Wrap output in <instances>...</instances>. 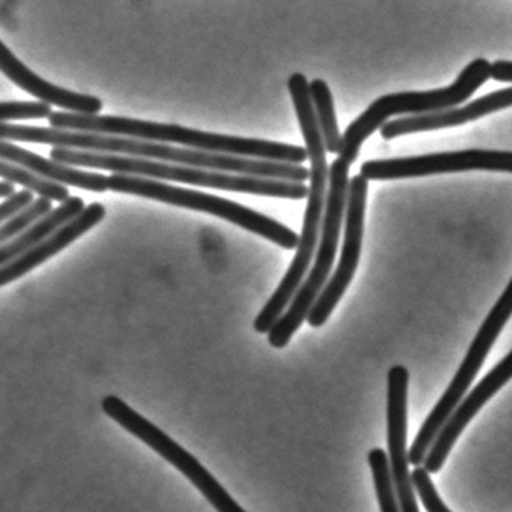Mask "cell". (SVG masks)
Instances as JSON below:
<instances>
[{"mask_svg": "<svg viewBox=\"0 0 512 512\" xmlns=\"http://www.w3.org/2000/svg\"><path fill=\"white\" fill-rule=\"evenodd\" d=\"M2 140L13 142L44 143L55 148L77 149V151L100 152V154L130 155L142 160H157L160 163L181 164L199 167L214 172L236 173V175L257 176V178L278 179V181L304 184L310 178V170L298 164L272 163V161L251 160L233 155L212 154L196 149L173 148L163 143L128 137L103 136V134L74 133L55 128L28 127V125L0 124Z\"/></svg>", "mask_w": 512, "mask_h": 512, "instance_id": "1", "label": "cell"}, {"mask_svg": "<svg viewBox=\"0 0 512 512\" xmlns=\"http://www.w3.org/2000/svg\"><path fill=\"white\" fill-rule=\"evenodd\" d=\"M287 85H289L296 116L301 125L305 145H307L308 158L311 161L310 187H308L304 226H302L295 259L274 295L269 298L259 316L254 320V329L259 334H269L275 323L283 316L284 310L292 304L298 290L301 289L302 283H304L302 280L307 274L308 266L316 254L317 244L320 241L319 232H322L326 199H328L326 184L329 182V167L326 163L325 143H323L313 101H311L310 83L307 82L304 74L295 73L290 77Z\"/></svg>", "mask_w": 512, "mask_h": 512, "instance_id": "2", "label": "cell"}, {"mask_svg": "<svg viewBox=\"0 0 512 512\" xmlns=\"http://www.w3.org/2000/svg\"><path fill=\"white\" fill-rule=\"evenodd\" d=\"M50 125L55 130L80 131L103 136L128 137L155 143H179L196 151L233 155L272 163L298 164L308 158L307 149L268 140L245 139L191 130L181 125L158 124L122 116H86L70 112H53Z\"/></svg>", "mask_w": 512, "mask_h": 512, "instance_id": "3", "label": "cell"}, {"mask_svg": "<svg viewBox=\"0 0 512 512\" xmlns=\"http://www.w3.org/2000/svg\"><path fill=\"white\" fill-rule=\"evenodd\" d=\"M50 157L53 161L67 164V166L95 167V169L110 170L118 175L164 179V181L184 182L197 187L218 188V190L235 191V193L281 197V199L298 200L308 197V187L299 182L232 175V173L214 172V170L199 169V167L100 154V152L77 151V149L53 148L50 151Z\"/></svg>", "mask_w": 512, "mask_h": 512, "instance_id": "4", "label": "cell"}, {"mask_svg": "<svg viewBox=\"0 0 512 512\" xmlns=\"http://www.w3.org/2000/svg\"><path fill=\"white\" fill-rule=\"evenodd\" d=\"M349 167L350 164L341 158L335 160L329 167L328 199H326L325 217H323L316 259L310 274L293 298L292 304L269 331L268 341L275 349H283L289 344L295 332L307 320L311 308L328 284L329 274L337 254L338 241H340L344 209L347 208V197H349Z\"/></svg>", "mask_w": 512, "mask_h": 512, "instance_id": "5", "label": "cell"}, {"mask_svg": "<svg viewBox=\"0 0 512 512\" xmlns=\"http://www.w3.org/2000/svg\"><path fill=\"white\" fill-rule=\"evenodd\" d=\"M490 74L491 65L485 59H476L461 71L454 85L448 88L428 92H401L379 98L347 127L340 152L341 160L347 164L355 163L362 143L379 127L382 128L391 116L404 113L419 116L455 109L491 79Z\"/></svg>", "mask_w": 512, "mask_h": 512, "instance_id": "6", "label": "cell"}, {"mask_svg": "<svg viewBox=\"0 0 512 512\" xmlns=\"http://www.w3.org/2000/svg\"><path fill=\"white\" fill-rule=\"evenodd\" d=\"M109 179L110 190L116 191V193L134 194V196L158 200V202L193 209V211L208 212V214L230 221L248 232L263 236L268 241L280 245L281 248H286V250L298 248L299 236L292 229L278 223L274 218L266 217V215L232 202V200L200 193V191L187 190V188L173 187V185L140 178V176L113 173Z\"/></svg>", "mask_w": 512, "mask_h": 512, "instance_id": "7", "label": "cell"}, {"mask_svg": "<svg viewBox=\"0 0 512 512\" xmlns=\"http://www.w3.org/2000/svg\"><path fill=\"white\" fill-rule=\"evenodd\" d=\"M512 316V280L509 281L505 292L500 296L499 301L494 305L493 310L488 313L487 319L482 323L476 334L475 340L470 344L466 358L461 362L460 368L455 373L454 379L449 383L445 394L440 398L439 403L431 410L430 415L425 419L419 430L415 442L409 449V461L413 466L424 464L428 451L433 446L434 440L439 436L440 430L445 427L446 422L451 418L467 389L475 380L476 374L481 370L485 358L490 353L494 341L502 332L503 326Z\"/></svg>", "mask_w": 512, "mask_h": 512, "instance_id": "8", "label": "cell"}, {"mask_svg": "<svg viewBox=\"0 0 512 512\" xmlns=\"http://www.w3.org/2000/svg\"><path fill=\"white\" fill-rule=\"evenodd\" d=\"M101 407L109 418L118 422L128 433L142 440L152 451L157 452L160 457L175 466L179 472L184 473V476L190 479L191 484L218 512H247L193 454L182 448L169 434L164 433L145 416L136 412L133 407L128 406L124 400L116 395H107Z\"/></svg>", "mask_w": 512, "mask_h": 512, "instance_id": "9", "label": "cell"}, {"mask_svg": "<svg viewBox=\"0 0 512 512\" xmlns=\"http://www.w3.org/2000/svg\"><path fill=\"white\" fill-rule=\"evenodd\" d=\"M464 170L512 173V152L469 149V151L443 152V154L421 155V157L367 161L362 164L361 175L367 181H388V179L419 178V176L464 172Z\"/></svg>", "mask_w": 512, "mask_h": 512, "instance_id": "10", "label": "cell"}, {"mask_svg": "<svg viewBox=\"0 0 512 512\" xmlns=\"http://www.w3.org/2000/svg\"><path fill=\"white\" fill-rule=\"evenodd\" d=\"M368 181L362 175L350 179L349 197H347L346 229L341 250L340 263L331 280L317 298L316 304L308 314V325L320 328L325 325L332 311L343 298L349 284L355 277L361 257L362 236H364L365 206H367Z\"/></svg>", "mask_w": 512, "mask_h": 512, "instance_id": "11", "label": "cell"}, {"mask_svg": "<svg viewBox=\"0 0 512 512\" xmlns=\"http://www.w3.org/2000/svg\"><path fill=\"white\" fill-rule=\"evenodd\" d=\"M407 388L409 371L403 365H395L388 373V461L400 512H419L415 485L412 473L409 472V452L406 449Z\"/></svg>", "mask_w": 512, "mask_h": 512, "instance_id": "12", "label": "cell"}, {"mask_svg": "<svg viewBox=\"0 0 512 512\" xmlns=\"http://www.w3.org/2000/svg\"><path fill=\"white\" fill-rule=\"evenodd\" d=\"M512 379V350L476 385V388L461 401L460 406L452 413L445 427L440 430L424 461V469L428 473H437L443 467L452 446L457 442L464 428L481 407Z\"/></svg>", "mask_w": 512, "mask_h": 512, "instance_id": "13", "label": "cell"}, {"mask_svg": "<svg viewBox=\"0 0 512 512\" xmlns=\"http://www.w3.org/2000/svg\"><path fill=\"white\" fill-rule=\"evenodd\" d=\"M512 106V88L491 92L463 107L427 113V115L410 116L397 121L386 122L380 128L383 139L391 140L404 134L422 133V131L440 130V128L457 127L469 121L490 115L497 110Z\"/></svg>", "mask_w": 512, "mask_h": 512, "instance_id": "14", "label": "cell"}, {"mask_svg": "<svg viewBox=\"0 0 512 512\" xmlns=\"http://www.w3.org/2000/svg\"><path fill=\"white\" fill-rule=\"evenodd\" d=\"M0 70L20 89L40 98L43 103L53 104L77 115L97 116L103 103L91 95L76 94L61 86L52 85L29 70L4 43H0Z\"/></svg>", "mask_w": 512, "mask_h": 512, "instance_id": "15", "label": "cell"}, {"mask_svg": "<svg viewBox=\"0 0 512 512\" xmlns=\"http://www.w3.org/2000/svg\"><path fill=\"white\" fill-rule=\"evenodd\" d=\"M106 217V208L101 203L94 202L67 226L59 229L55 235L47 238L46 241L40 242L35 245L31 250L26 251L22 256L14 259L13 262L0 268V286H7L11 281L19 280L23 275L28 274L32 269L37 266L43 265L46 260L55 254L61 253L68 245L73 244L80 236L85 235L92 227L97 226L98 223Z\"/></svg>", "mask_w": 512, "mask_h": 512, "instance_id": "16", "label": "cell"}, {"mask_svg": "<svg viewBox=\"0 0 512 512\" xmlns=\"http://www.w3.org/2000/svg\"><path fill=\"white\" fill-rule=\"evenodd\" d=\"M0 157L4 161L25 167V169L50 179V181L58 182V184L73 185V187L92 191V193H104V191L110 190L109 176L86 172V170H79L76 167L58 163V161L47 160V158L34 154L28 149L20 148L8 140L0 142Z\"/></svg>", "mask_w": 512, "mask_h": 512, "instance_id": "17", "label": "cell"}, {"mask_svg": "<svg viewBox=\"0 0 512 512\" xmlns=\"http://www.w3.org/2000/svg\"><path fill=\"white\" fill-rule=\"evenodd\" d=\"M85 209V202L80 197H70L59 208L53 209L49 215L41 218L31 229L2 245L0 247V265H8L17 257L25 254L26 251L34 248L35 245L46 241L47 238L55 235L59 229L67 226L74 218L79 217Z\"/></svg>", "mask_w": 512, "mask_h": 512, "instance_id": "18", "label": "cell"}, {"mask_svg": "<svg viewBox=\"0 0 512 512\" xmlns=\"http://www.w3.org/2000/svg\"><path fill=\"white\" fill-rule=\"evenodd\" d=\"M310 95L326 152L340 155L341 148H343V137L338 130L334 100H332L329 86L323 80H313L310 83Z\"/></svg>", "mask_w": 512, "mask_h": 512, "instance_id": "19", "label": "cell"}, {"mask_svg": "<svg viewBox=\"0 0 512 512\" xmlns=\"http://www.w3.org/2000/svg\"><path fill=\"white\" fill-rule=\"evenodd\" d=\"M0 175L4 181L13 182V184L23 185L32 193L40 194L44 199L56 200V202H67L70 199V191L65 185L43 178L25 167L16 166L2 160L0 163Z\"/></svg>", "mask_w": 512, "mask_h": 512, "instance_id": "20", "label": "cell"}, {"mask_svg": "<svg viewBox=\"0 0 512 512\" xmlns=\"http://www.w3.org/2000/svg\"><path fill=\"white\" fill-rule=\"evenodd\" d=\"M368 463H370L371 473H373L380 511L400 512L394 484H392L391 470H389L388 454L383 449H371L368 454Z\"/></svg>", "mask_w": 512, "mask_h": 512, "instance_id": "21", "label": "cell"}, {"mask_svg": "<svg viewBox=\"0 0 512 512\" xmlns=\"http://www.w3.org/2000/svg\"><path fill=\"white\" fill-rule=\"evenodd\" d=\"M52 211V200L40 197L25 211L2 224V227H0V242H2V245L7 244L11 239L17 238L26 230L31 229L34 224H37L41 218L46 217Z\"/></svg>", "mask_w": 512, "mask_h": 512, "instance_id": "22", "label": "cell"}, {"mask_svg": "<svg viewBox=\"0 0 512 512\" xmlns=\"http://www.w3.org/2000/svg\"><path fill=\"white\" fill-rule=\"evenodd\" d=\"M53 115L49 104L43 101H4L0 104V121L7 124L8 121H19V119H43Z\"/></svg>", "mask_w": 512, "mask_h": 512, "instance_id": "23", "label": "cell"}, {"mask_svg": "<svg viewBox=\"0 0 512 512\" xmlns=\"http://www.w3.org/2000/svg\"><path fill=\"white\" fill-rule=\"evenodd\" d=\"M412 479L416 493H418L419 499H421L427 512H451L443 502L442 497L437 493L436 487L431 481L430 473L424 467H416L415 472L412 473Z\"/></svg>", "mask_w": 512, "mask_h": 512, "instance_id": "24", "label": "cell"}, {"mask_svg": "<svg viewBox=\"0 0 512 512\" xmlns=\"http://www.w3.org/2000/svg\"><path fill=\"white\" fill-rule=\"evenodd\" d=\"M34 203V193L32 191H19V193L11 196L10 199L5 200L0 208V220L2 224L7 223L11 218L19 215L20 212L25 211L26 208Z\"/></svg>", "mask_w": 512, "mask_h": 512, "instance_id": "25", "label": "cell"}, {"mask_svg": "<svg viewBox=\"0 0 512 512\" xmlns=\"http://www.w3.org/2000/svg\"><path fill=\"white\" fill-rule=\"evenodd\" d=\"M491 79L497 82L512 83V62L497 61L491 64Z\"/></svg>", "mask_w": 512, "mask_h": 512, "instance_id": "26", "label": "cell"}, {"mask_svg": "<svg viewBox=\"0 0 512 512\" xmlns=\"http://www.w3.org/2000/svg\"><path fill=\"white\" fill-rule=\"evenodd\" d=\"M14 184L10 181H2L0 184V196L4 197V199H10L11 196H14Z\"/></svg>", "mask_w": 512, "mask_h": 512, "instance_id": "27", "label": "cell"}]
</instances>
